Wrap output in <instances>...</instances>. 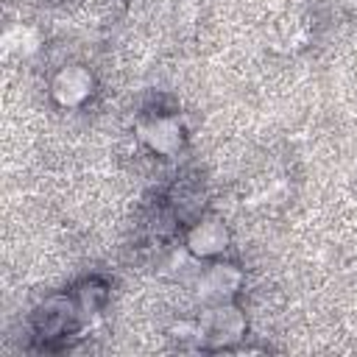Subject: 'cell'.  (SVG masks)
Returning <instances> with one entry per match:
<instances>
[{
	"mask_svg": "<svg viewBox=\"0 0 357 357\" xmlns=\"http://www.w3.org/2000/svg\"><path fill=\"white\" fill-rule=\"evenodd\" d=\"M243 332H245V318L229 301H218L198 321V337L209 346H229L240 340Z\"/></svg>",
	"mask_w": 357,
	"mask_h": 357,
	"instance_id": "obj_1",
	"label": "cell"
},
{
	"mask_svg": "<svg viewBox=\"0 0 357 357\" xmlns=\"http://www.w3.org/2000/svg\"><path fill=\"white\" fill-rule=\"evenodd\" d=\"M95 89V78L86 67L81 64H70V67H61L53 81H50V92L53 98L61 103V106H81Z\"/></svg>",
	"mask_w": 357,
	"mask_h": 357,
	"instance_id": "obj_2",
	"label": "cell"
},
{
	"mask_svg": "<svg viewBox=\"0 0 357 357\" xmlns=\"http://www.w3.org/2000/svg\"><path fill=\"white\" fill-rule=\"evenodd\" d=\"M139 137L142 142L162 153V156H173L181 142H184V131H181V123L176 117H167V114H156V117H148L142 126H139Z\"/></svg>",
	"mask_w": 357,
	"mask_h": 357,
	"instance_id": "obj_3",
	"label": "cell"
},
{
	"mask_svg": "<svg viewBox=\"0 0 357 357\" xmlns=\"http://www.w3.org/2000/svg\"><path fill=\"white\" fill-rule=\"evenodd\" d=\"M187 248L195 257H218L229 248V229L220 218H201L187 231Z\"/></svg>",
	"mask_w": 357,
	"mask_h": 357,
	"instance_id": "obj_4",
	"label": "cell"
},
{
	"mask_svg": "<svg viewBox=\"0 0 357 357\" xmlns=\"http://www.w3.org/2000/svg\"><path fill=\"white\" fill-rule=\"evenodd\" d=\"M240 284H243V276H240V271H237L234 265H220V262H215V265H209L206 271H201V276H198V293H201L206 301H212V304L229 301V298L240 290Z\"/></svg>",
	"mask_w": 357,
	"mask_h": 357,
	"instance_id": "obj_5",
	"label": "cell"
},
{
	"mask_svg": "<svg viewBox=\"0 0 357 357\" xmlns=\"http://www.w3.org/2000/svg\"><path fill=\"white\" fill-rule=\"evenodd\" d=\"M351 6H354V8H357V0H351Z\"/></svg>",
	"mask_w": 357,
	"mask_h": 357,
	"instance_id": "obj_6",
	"label": "cell"
}]
</instances>
